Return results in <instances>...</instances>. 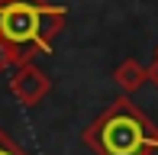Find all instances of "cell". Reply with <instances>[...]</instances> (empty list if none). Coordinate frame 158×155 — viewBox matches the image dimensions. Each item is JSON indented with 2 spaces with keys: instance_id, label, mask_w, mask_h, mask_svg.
<instances>
[{
  "instance_id": "1",
  "label": "cell",
  "mask_w": 158,
  "mask_h": 155,
  "mask_svg": "<svg viewBox=\"0 0 158 155\" xmlns=\"http://www.w3.org/2000/svg\"><path fill=\"white\" fill-rule=\"evenodd\" d=\"M84 142L97 155H139L145 149L158 152V126L135 103L119 97L84 129Z\"/></svg>"
},
{
  "instance_id": "2",
  "label": "cell",
  "mask_w": 158,
  "mask_h": 155,
  "mask_svg": "<svg viewBox=\"0 0 158 155\" xmlns=\"http://www.w3.org/2000/svg\"><path fill=\"white\" fill-rule=\"evenodd\" d=\"M45 3H26V0H6L3 10H0V36L13 45H19L23 52H35V48H45L39 32V16Z\"/></svg>"
},
{
  "instance_id": "3",
  "label": "cell",
  "mask_w": 158,
  "mask_h": 155,
  "mask_svg": "<svg viewBox=\"0 0 158 155\" xmlns=\"http://www.w3.org/2000/svg\"><path fill=\"white\" fill-rule=\"evenodd\" d=\"M10 90H13V97H16L19 103L35 107V103H42V97L52 90V81H48V74H42L32 61H26V65H19L16 71H13Z\"/></svg>"
},
{
  "instance_id": "4",
  "label": "cell",
  "mask_w": 158,
  "mask_h": 155,
  "mask_svg": "<svg viewBox=\"0 0 158 155\" xmlns=\"http://www.w3.org/2000/svg\"><path fill=\"white\" fill-rule=\"evenodd\" d=\"M113 81L119 84V87L126 90V94H132V90H139L142 84L148 81V68H142L139 61H123V65H116V71H113Z\"/></svg>"
},
{
  "instance_id": "5",
  "label": "cell",
  "mask_w": 158,
  "mask_h": 155,
  "mask_svg": "<svg viewBox=\"0 0 158 155\" xmlns=\"http://www.w3.org/2000/svg\"><path fill=\"white\" fill-rule=\"evenodd\" d=\"M64 19H68V13L61 10V6H42V16H39V32H42V42H45V48H52V39L58 36L64 29Z\"/></svg>"
},
{
  "instance_id": "6",
  "label": "cell",
  "mask_w": 158,
  "mask_h": 155,
  "mask_svg": "<svg viewBox=\"0 0 158 155\" xmlns=\"http://www.w3.org/2000/svg\"><path fill=\"white\" fill-rule=\"evenodd\" d=\"M32 55L29 52H23L19 45H13V42H6L3 36H0V74L6 71V68H19V65H26Z\"/></svg>"
},
{
  "instance_id": "7",
  "label": "cell",
  "mask_w": 158,
  "mask_h": 155,
  "mask_svg": "<svg viewBox=\"0 0 158 155\" xmlns=\"http://www.w3.org/2000/svg\"><path fill=\"white\" fill-rule=\"evenodd\" d=\"M0 155H26V152H19L16 145L10 142V136H6V132L0 129Z\"/></svg>"
},
{
  "instance_id": "8",
  "label": "cell",
  "mask_w": 158,
  "mask_h": 155,
  "mask_svg": "<svg viewBox=\"0 0 158 155\" xmlns=\"http://www.w3.org/2000/svg\"><path fill=\"white\" fill-rule=\"evenodd\" d=\"M148 81H152V87H158V55H155L152 68H148Z\"/></svg>"
},
{
  "instance_id": "9",
  "label": "cell",
  "mask_w": 158,
  "mask_h": 155,
  "mask_svg": "<svg viewBox=\"0 0 158 155\" xmlns=\"http://www.w3.org/2000/svg\"><path fill=\"white\" fill-rule=\"evenodd\" d=\"M139 155H158V152L155 149H145V152H139Z\"/></svg>"
},
{
  "instance_id": "10",
  "label": "cell",
  "mask_w": 158,
  "mask_h": 155,
  "mask_svg": "<svg viewBox=\"0 0 158 155\" xmlns=\"http://www.w3.org/2000/svg\"><path fill=\"white\" fill-rule=\"evenodd\" d=\"M26 3H45V0H26Z\"/></svg>"
},
{
  "instance_id": "11",
  "label": "cell",
  "mask_w": 158,
  "mask_h": 155,
  "mask_svg": "<svg viewBox=\"0 0 158 155\" xmlns=\"http://www.w3.org/2000/svg\"><path fill=\"white\" fill-rule=\"evenodd\" d=\"M3 3H6V0H0V10H3Z\"/></svg>"
}]
</instances>
